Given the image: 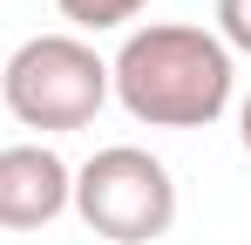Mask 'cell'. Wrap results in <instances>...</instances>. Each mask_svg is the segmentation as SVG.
Wrapping results in <instances>:
<instances>
[{
    "instance_id": "3",
    "label": "cell",
    "mask_w": 251,
    "mask_h": 245,
    "mask_svg": "<svg viewBox=\"0 0 251 245\" xmlns=\"http://www.w3.org/2000/svg\"><path fill=\"white\" fill-rule=\"evenodd\" d=\"M68 204L82 211V225L109 245H150L176 225V184H170L163 157L136 150V143H109L75 170Z\"/></svg>"
},
{
    "instance_id": "2",
    "label": "cell",
    "mask_w": 251,
    "mask_h": 245,
    "mask_svg": "<svg viewBox=\"0 0 251 245\" xmlns=\"http://www.w3.org/2000/svg\"><path fill=\"white\" fill-rule=\"evenodd\" d=\"M0 95L27 129H88L109 102V61L82 34H34L7 55Z\"/></svg>"
},
{
    "instance_id": "4",
    "label": "cell",
    "mask_w": 251,
    "mask_h": 245,
    "mask_svg": "<svg viewBox=\"0 0 251 245\" xmlns=\"http://www.w3.org/2000/svg\"><path fill=\"white\" fill-rule=\"evenodd\" d=\"M75 170L48 143H7L0 150V225L7 232H41L48 218L68 211Z\"/></svg>"
},
{
    "instance_id": "1",
    "label": "cell",
    "mask_w": 251,
    "mask_h": 245,
    "mask_svg": "<svg viewBox=\"0 0 251 245\" xmlns=\"http://www.w3.org/2000/svg\"><path fill=\"white\" fill-rule=\"evenodd\" d=\"M109 89L150 129H204L231 102V48L190 21H150L109 61Z\"/></svg>"
},
{
    "instance_id": "5",
    "label": "cell",
    "mask_w": 251,
    "mask_h": 245,
    "mask_svg": "<svg viewBox=\"0 0 251 245\" xmlns=\"http://www.w3.org/2000/svg\"><path fill=\"white\" fill-rule=\"evenodd\" d=\"M75 28H123V21H136L150 0H54Z\"/></svg>"
},
{
    "instance_id": "6",
    "label": "cell",
    "mask_w": 251,
    "mask_h": 245,
    "mask_svg": "<svg viewBox=\"0 0 251 245\" xmlns=\"http://www.w3.org/2000/svg\"><path fill=\"white\" fill-rule=\"evenodd\" d=\"M217 41L251 55V0H217Z\"/></svg>"
}]
</instances>
